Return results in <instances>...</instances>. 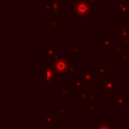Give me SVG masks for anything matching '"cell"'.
<instances>
[{"label": "cell", "instance_id": "7a4b0ae2", "mask_svg": "<svg viewBox=\"0 0 129 129\" xmlns=\"http://www.w3.org/2000/svg\"><path fill=\"white\" fill-rule=\"evenodd\" d=\"M76 11L78 14H84L88 11V4L86 2H80L78 3L77 7H76Z\"/></svg>", "mask_w": 129, "mask_h": 129}, {"label": "cell", "instance_id": "6da1fadb", "mask_svg": "<svg viewBox=\"0 0 129 129\" xmlns=\"http://www.w3.org/2000/svg\"><path fill=\"white\" fill-rule=\"evenodd\" d=\"M54 67L57 70V72L60 73V74L63 73V72H66L67 69H68V60H67V58L64 56L58 57L55 60V62H54Z\"/></svg>", "mask_w": 129, "mask_h": 129}]
</instances>
